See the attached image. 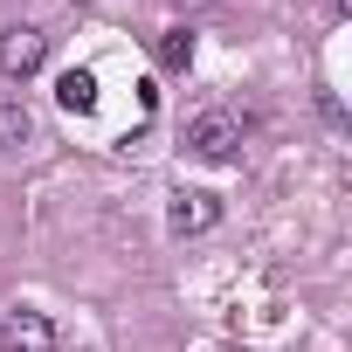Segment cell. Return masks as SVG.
Wrapping results in <instances>:
<instances>
[{
    "instance_id": "9",
    "label": "cell",
    "mask_w": 352,
    "mask_h": 352,
    "mask_svg": "<svg viewBox=\"0 0 352 352\" xmlns=\"http://www.w3.org/2000/svg\"><path fill=\"white\" fill-rule=\"evenodd\" d=\"M69 8H90V0H69Z\"/></svg>"
},
{
    "instance_id": "4",
    "label": "cell",
    "mask_w": 352,
    "mask_h": 352,
    "mask_svg": "<svg viewBox=\"0 0 352 352\" xmlns=\"http://www.w3.org/2000/svg\"><path fill=\"white\" fill-rule=\"evenodd\" d=\"M221 221V194H208V187H180L166 201V228L173 235H208Z\"/></svg>"
},
{
    "instance_id": "7",
    "label": "cell",
    "mask_w": 352,
    "mask_h": 352,
    "mask_svg": "<svg viewBox=\"0 0 352 352\" xmlns=\"http://www.w3.org/2000/svg\"><path fill=\"white\" fill-rule=\"evenodd\" d=\"M187 63H194V28L173 21V28L159 35V69H187Z\"/></svg>"
},
{
    "instance_id": "6",
    "label": "cell",
    "mask_w": 352,
    "mask_h": 352,
    "mask_svg": "<svg viewBox=\"0 0 352 352\" xmlns=\"http://www.w3.org/2000/svg\"><path fill=\"white\" fill-rule=\"evenodd\" d=\"M56 97H63V111H97V76L90 69H63Z\"/></svg>"
},
{
    "instance_id": "2",
    "label": "cell",
    "mask_w": 352,
    "mask_h": 352,
    "mask_svg": "<svg viewBox=\"0 0 352 352\" xmlns=\"http://www.w3.org/2000/svg\"><path fill=\"white\" fill-rule=\"evenodd\" d=\"M187 152L208 159V166H228V159L242 152V124H235L228 111H201V118L187 124Z\"/></svg>"
},
{
    "instance_id": "3",
    "label": "cell",
    "mask_w": 352,
    "mask_h": 352,
    "mask_svg": "<svg viewBox=\"0 0 352 352\" xmlns=\"http://www.w3.org/2000/svg\"><path fill=\"white\" fill-rule=\"evenodd\" d=\"M0 352H56V324H49V311H28V304L0 311Z\"/></svg>"
},
{
    "instance_id": "5",
    "label": "cell",
    "mask_w": 352,
    "mask_h": 352,
    "mask_svg": "<svg viewBox=\"0 0 352 352\" xmlns=\"http://www.w3.org/2000/svg\"><path fill=\"white\" fill-rule=\"evenodd\" d=\"M21 145H35V111L21 97H0V152H21Z\"/></svg>"
},
{
    "instance_id": "1",
    "label": "cell",
    "mask_w": 352,
    "mask_h": 352,
    "mask_svg": "<svg viewBox=\"0 0 352 352\" xmlns=\"http://www.w3.org/2000/svg\"><path fill=\"white\" fill-rule=\"evenodd\" d=\"M42 63H49V28H35V21L0 28V76L8 83H28Z\"/></svg>"
},
{
    "instance_id": "8",
    "label": "cell",
    "mask_w": 352,
    "mask_h": 352,
    "mask_svg": "<svg viewBox=\"0 0 352 352\" xmlns=\"http://www.w3.org/2000/svg\"><path fill=\"white\" fill-rule=\"evenodd\" d=\"M173 8H180V14H187V8H208V0H173Z\"/></svg>"
}]
</instances>
